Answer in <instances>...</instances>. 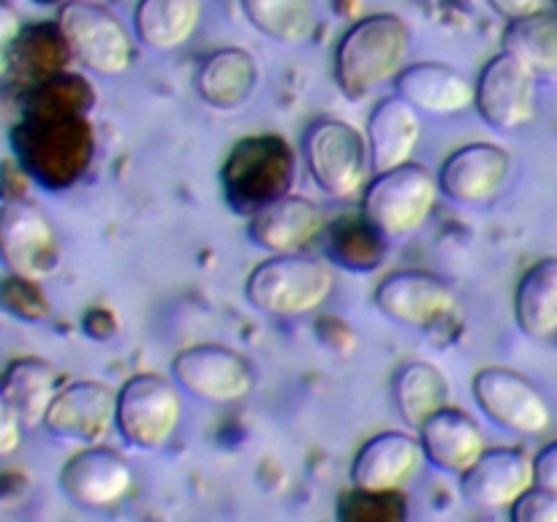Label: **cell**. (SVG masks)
Instances as JSON below:
<instances>
[{"label": "cell", "instance_id": "obj_23", "mask_svg": "<svg viewBox=\"0 0 557 522\" xmlns=\"http://www.w3.org/2000/svg\"><path fill=\"white\" fill-rule=\"evenodd\" d=\"M0 389L25 427H38L60 391V373L47 359L20 357L5 368Z\"/></svg>", "mask_w": 557, "mask_h": 522}, {"label": "cell", "instance_id": "obj_2", "mask_svg": "<svg viewBox=\"0 0 557 522\" xmlns=\"http://www.w3.org/2000/svg\"><path fill=\"white\" fill-rule=\"evenodd\" d=\"M335 288V270L330 261L297 253H272L253 266L245 281V297L256 310L270 315H308L319 310Z\"/></svg>", "mask_w": 557, "mask_h": 522}, {"label": "cell", "instance_id": "obj_16", "mask_svg": "<svg viewBox=\"0 0 557 522\" xmlns=\"http://www.w3.org/2000/svg\"><path fill=\"white\" fill-rule=\"evenodd\" d=\"M511 158L493 141H473L451 152L438 169L441 194L460 204H482L498 196L509 179Z\"/></svg>", "mask_w": 557, "mask_h": 522}, {"label": "cell", "instance_id": "obj_13", "mask_svg": "<svg viewBox=\"0 0 557 522\" xmlns=\"http://www.w3.org/2000/svg\"><path fill=\"white\" fill-rule=\"evenodd\" d=\"M117 413V391L101 381H74L60 386L44 417V427L54 438L74 440V444H98L114 427Z\"/></svg>", "mask_w": 557, "mask_h": 522}, {"label": "cell", "instance_id": "obj_22", "mask_svg": "<svg viewBox=\"0 0 557 522\" xmlns=\"http://www.w3.org/2000/svg\"><path fill=\"white\" fill-rule=\"evenodd\" d=\"M259 85V65L248 49L223 47L207 54L196 74V90L210 107L232 112L250 98Z\"/></svg>", "mask_w": 557, "mask_h": 522}, {"label": "cell", "instance_id": "obj_10", "mask_svg": "<svg viewBox=\"0 0 557 522\" xmlns=\"http://www.w3.org/2000/svg\"><path fill=\"white\" fill-rule=\"evenodd\" d=\"M473 397L490 422L520 435H542L553 422L547 400L533 381L511 368H484L473 375Z\"/></svg>", "mask_w": 557, "mask_h": 522}, {"label": "cell", "instance_id": "obj_19", "mask_svg": "<svg viewBox=\"0 0 557 522\" xmlns=\"http://www.w3.org/2000/svg\"><path fill=\"white\" fill-rule=\"evenodd\" d=\"M419 444L424 449V460L446 473H462L484 455V433L476 419L462 408L444 406L430 413L417 427Z\"/></svg>", "mask_w": 557, "mask_h": 522}, {"label": "cell", "instance_id": "obj_11", "mask_svg": "<svg viewBox=\"0 0 557 522\" xmlns=\"http://www.w3.org/2000/svg\"><path fill=\"white\" fill-rule=\"evenodd\" d=\"M172 378L190 395L210 402H234L253 386L248 359L221 343L188 346L172 359Z\"/></svg>", "mask_w": 557, "mask_h": 522}, {"label": "cell", "instance_id": "obj_15", "mask_svg": "<svg viewBox=\"0 0 557 522\" xmlns=\"http://www.w3.org/2000/svg\"><path fill=\"white\" fill-rule=\"evenodd\" d=\"M536 484L533 457L517 446L484 449V455L460 476L462 498L479 509H504Z\"/></svg>", "mask_w": 557, "mask_h": 522}, {"label": "cell", "instance_id": "obj_17", "mask_svg": "<svg viewBox=\"0 0 557 522\" xmlns=\"http://www.w3.org/2000/svg\"><path fill=\"white\" fill-rule=\"evenodd\" d=\"M324 210L305 196L283 194L250 212L248 234L270 253H297L324 232Z\"/></svg>", "mask_w": 557, "mask_h": 522}, {"label": "cell", "instance_id": "obj_4", "mask_svg": "<svg viewBox=\"0 0 557 522\" xmlns=\"http://www.w3.org/2000/svg\"><path fill=\"white\" fill-rule=\"evenodd\" d=\"M54 27L71 58L92 74L120 76L131 69L134 41L128 27L103 3L65 0L60 3Z\"/></svg>", "mask_w": 557, "mask_h": 522}, {"label": "cell", "instance_id": "obj_20", "mask_svg": "<svg viewBox=\"0 0 557 522\" xmlns=\"http://www.w3.org/2000/svg\"><path fill=\"white\" fill-rule=\"evenodd\" d=\"M422 139V120L419 109L411 107L403 96L384 98L368 120V147L373 174L389 172L411 161Z\"/></svg>", "mask_w": 557, "mask_h": 522}, {"label": "cell", "instance_id": "obj_32", "mask_svg": "<svg viewBox=\"0 0 557 522\" xmlns=\"http://www.w3.org/2000/svg\"><path fill=\"white\" fill-rule=\"evenodd\" d=\"M533 473H536V484L557 493V440L544 446V449L533 457Z\"/></svg>", "mask_w": 557, "mask_h": 522}, {"label": "cell", "instance_id": "obj_26", "mask_svg": "<svg viewBox=\"0 0 557 522\" xmlns=\"http://www.w3.org/2000/svg\"><path fill=\"white\" fill-rule=\"evenodd\" d=\"M392 395H395L397 411L411 424L413 430L435 413L438 408L449 406V384H446L444 373L430 362H406L395 373L392 381Z\"/></svg>", "mask_w": 557, "mask_h": 522}, {"label": "cell", "instance_id": "obj_34", "mask_svg": "<svg viewBox=\"0 0 557 522\" xmlns=\"http://www.w3.org/2000/svg\"><path fill=\"white\" fill-rule=\"evenodd\" d=\"M92 3H107V0H92Z\"/></svg>", "mask_w": 557, "mask_h": 522}, {"label": "cell", "instance_id": "obj_3", "mask_svg": "<svg viewBox=\"0 0 557 522\" xmlns=\"http://www.w3.org/2000/svg\"><path fill=\"white\" fill-rule=\"evenodd\" d=\"M438 194V174L408 161L389 172H379L364 185L362 217L384 239L411 237L433 215Z\"/></svg>", "mask_w": 557, "mask_h": 522}, {"label": "cell", "instance_id": "obj_28", "mask_svg": "<svg viewBox=\"0 0 557 522\" xmlns=\"http://www.w3.org/2000/svg\"><path fill=\"white\" fill-rule=\"evenodd\" d=\"M250 25L277 44H305L315 33L313 0H239Z\"/></svg>", "mask_w": 557, "mask_h": 522}, {"label": "cell", "instance_id": "obj_5", "mask_svg": "<svg viewBox=\"0 0 557 522\" xmlns=\"http://www.w3.org/2000/svg\"><path fill=\"white\" fill-rule=\"evenodd\" d=\"M302 156L315 185L335 199L362 194L373 172L368 136L337 117H321L305 130Z\"/></svg>", "mask_w": 557, "mask_h": 522}, {"label": "cell", "instance_id": "obj_30", "mask_svg": "<svg viewBox=\"0 0 557 522\" xmlns=\"http://www.w3.org/2000/svg\"><path fill=\"white\" fill-rule=\"evenodd\" d=\"M22 14L9 3L0 0V79L9 74L11 60H14V49L22 38Z\"/></svg>", "mask_w": 557, "mask_h": 522}, {"label": "cell", "instance_id": "obj_25", "mask_svg": "<svg viewBox=\"0 0 557 522\" xmlns=\"http://www.w3.org/2000/svg\"><path fill=\"white\" fill-rule=\"evenodd\" d=\"M515 319L528 337L557 335V256L539 259L522 272L515 291Z\"/></svg>", "mask_w": 557, "mask_h": 522}, {"label": "cell", "instance_id": "obj_21", "mask_svg": "<svg viewBox=\"0 0 557 522\" xmlns=\"http://www.w3.org/2000/svg\"><path fill=\"white\" fill-rule=\"evenodd\" d=\"M397 96L428 114H457L468 109L476 87L457 69L444 63H411L397 71Z\"/></svg>", "mask_w": 557, "mask_h": 522}, {"label": "cell", "instance_id": "obj_14", "mask_svg": "<svg viewBox=\"0 0 557 522\" xmlns=\"http://www.w3.org/2000/svg\"><path fill=\"white\" fill-rule=\"evenodd\" d=\"M373 302L386 319L406 326H430L455 308V291L428 270L389 272L375 286Z\"/></svg>", "mask_w": 557, "mask_h": 522}, {"label": "cell", "instance_id": "obj_6", "mask_svg": "<svg viewBox=\"0 0 557 522\" xmlns=\"http://www.w3.org/2000/svg\"><path fill=\"white\" fill-rule=\"evenodd\" d=\"M177 381L161 373H136L120 386L114 427L136 449L166 444L183 419Z\"/></svg>", "mask_w": 557, "mask_h": 522}, {"label": "cell", "instance_id": "obj_18", "mask_svg": "<svg viewBox=\"0 0 557 522\" xmlns=\"http://www.w3.org/2000/svg\"><path fill=\"white\" fill-rule=\"evenodd\" d=\"M424 460V449L419 444V435L386 433L373 435L364 440L351 462V484L359 489H373V493H392L403 484L411 482L419 473Z\"/></svg>", "mask_w": 557, "mask_h": 522}, {"label": "cell", "instance_id": "obj_31", "mask_svg": "<svg viewBox=\"0 0 557 522\" xmlns=\"http://www.w3.org/2000/svg\"><path fill=\"white\" fill-rule=\"evenodd\" d=\"M22 427H25V424L20 422L16 411L11 408V402L5 400L3 389H0V457L11 455V451L20 446Z\"/></svg>", "mask_w": 557, "mask_h": 522}, {"label": "cell", "instance_id": "obj_29", "mask_svg": "<svg viewBox=\"0 0 557 522\" xmlns=\"http://www.w3.org/2000/svg\"><path fill=\"white\" fill-rule=\"evenodd\" d=\"M509 514L515 522H557V493L533 484L509 506Z\"/></svg>", "mask_w": 557, "mask_h": 522}, {"label": "cell", "instance_id": "obj_33", "mask_svg": "<svg viewBox=\"0 0 557 522\" xmlns=\"http://www.w3.org/2000/svg\"><path fill=\"white\" fill-rule=\"evenodd\" d=\"M487 3L506 20H520L544 9V0H487Z\"/></svg>", "mask_w": 557, "mask_h": 522}, {"label": "cell", "instance_id": "obj_1", "mask_svg": "<svg viewBox=\"0 0 557 522\" xmlns=\"http://www.w3.org/2000/svg\"><path fill=\"white\" fill-rule=\"evenodd\" d=\"M411 47V30L397 14H370L343 33L335 49V79L343 96L364 98L397 76Z\"/></svg>", "mask_w": 557, "mask_h": 522}, {"label": "cell", "instance_id": "obj_9", "mask_svg": "<svg viewBox=\"0 0 557 522\" xmlns=\"http://www.w3.org/2000/svg\"><path fill=\"white\" fill-rule=\"evenodd\" d=\"M60 245L47 212L27 199L0 207V261L22 281H41L54 272Z\"/></svg>", "mask_w": 557, "mask_h": 522}, {"label": "cell", "instance_id": "obj_7", "mask_svg": "<svg viewBox=\"0 0 557 522\" xmlns=\"http://www.w3.org/2000/svg\"><path fill=\"white\" fill-rule=\"evenodd\" d=\"M292 172L294 158L286 141L275 136H256L234 147L223 169V183L237 210L253 212L267 201L286 194Z\"/></svg>", "mask_w": 557, "mask_h": 522}, {"label": "cell", "instance_id": "obj_12", "mask_svg": "<svg viewBox=\"0 0 557 522\" xmlns=\"http://www.w3.org/2000/svg\"><path fill=\"white\" fill-rule=\"evenodd\" d=\"M60 489L65 498L85 509H107L120 504L134 487L128 460L109 446L90 444L60 468Z\"/></svg>", "mask_w": 557, "mask_h": 522}, {"label": "cell", "instance_id": "obj_8", "mask_svg": "<svg viewBox=\"0 0 557 522\" xmlns=\"http://www.w3.org/2000/svg\"><path fill=\"white\" fill-rule=\"evenodd\" d=\"M479 114L498 130H517L536 117L539 74L511 52H500L487 60L476 79Z\"/></svg>", "mask_w": 557, "mask_h": 522}, {"label": "cell", "instance_id": "obj_24", "mask_svg": "<svg viewBox=\"0 0 557 522\" xmlns=\"http://www.w3.org/2000/svg\"><path fill=\"white\" fill-rule=\"evenodd\" d=\"M201 25V0H139L134 30L145 47L172 52L185 47Z\"/></svg>", "mask_w": 557, "mask_h": 522}, {"label": "cell", "instance_id": "obj_27", "mask_svg": "<svg viewBox=\"0 0 557 522\" xmlns=\"http://www.w3.org/2000/svg\"><path fill=\"white\" fill-rule=\"evenodd\" d=\"M504 49L525 60L539 76H557V11L509 20L504 30Z\"/></svg>", "mask_w": 557, "mask_h": 522}]
</instances>
